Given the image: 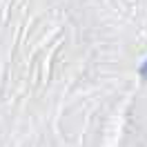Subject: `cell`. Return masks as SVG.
<instances>
[{
  "label": "cell",
  "mask_w": 147,
  "mask_h": 147,
  "mask_svg": "<svg viewBox=\"0 0 147 147\" xmlns=\"http://www.w3.org/2000/svg\"><path fill=\"white\" fill-rule=\"evenodd\" d=\"M138 74H140V76H143V78L147 80V60H145L143 65H140V67H138Z\"/></svg>",
  "instance_id": "1"
}]
</instances>
